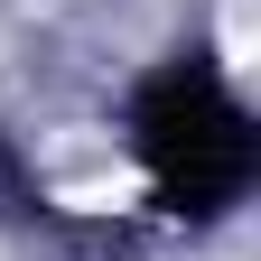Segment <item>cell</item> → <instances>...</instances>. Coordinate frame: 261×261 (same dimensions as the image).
<instances>
[{
  "label": "cell",
  "mask_w": 261,
  "mask_h": 261,
  "mask_svg": "<svg viewBox=\"0 0 261 261\" xmlns=\"http://www.w3.org/2000/svg\"><path fill=\"white\" fill-rule=\"evenodd\" d=\"M130 140H140L159 205H177V215H224L252 187V112L224 93V75L205 56H177L149 75L140 112H130Z\"/></svg>",
  "instance_id": "obj_1"
}]
</instances>
